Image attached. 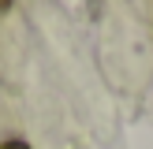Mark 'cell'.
I'll return each mask as SVG.
<instances>
[{
  "instance_id": "6da1fadb",
  "label": "cell",
  "mask_w": 153,
  "mask_h": 149,
  "mask_svg": "<svg viewBox=\"0 0 153 149\" xmlns=\"http://www.w3.org/2000/svg\"><path fill=\"white\" fill-rule=\"evenodd\" d=\"M0 149H30V145L19 142V138H7V142H0Z\"/></svg>"
},
{
  "instance_id": "7a4b0ae2",
  "label": "cell",
  "mask_w": 153,
  "mask_h": 149,
  "mask_svg": "<svg viewBox=\"0 0 153 149\" xmlns=\"http://www.w3.org/2000/svg\"><path fill=\"white\" fill-rule=\"evenodd\" d=\"M4 7H7V4H0V11H4Z\"/></svg>"
}]
</instances>
